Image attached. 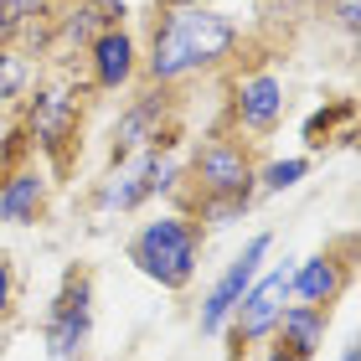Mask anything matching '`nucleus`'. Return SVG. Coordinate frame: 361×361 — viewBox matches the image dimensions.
Masks as SVG:
<instances>
[{"label": "nucleus", "instance_id": "obj_22", "mask_svg": "<svg viewBox=\"0 0 361 361\" xmlns=\"http://www.w3.org/2000/svg\"><path fill=\"white\" fill-rule=\"evenodd\" d=\"M21 31H26L21 21H11V16L0 11V52H6V47H16V37H21Z\"/></svg>", "mask_w": 361, "mask_h": 361}, {"label": "nucleus", "instance_id": "obj_7", "mask_svg": "<svg viewBox=\"0 0 361 361\" xmlns=\"http://www.w3.org/2000/svg\"><path fill=\"white\" fill-rule=\"evenodd\" d=\"M160 16L171 21L180 52H186V62H191V73L222 68V62L238 52V42H243L238 21L227 11H217V6H186V11H160Z\"/></svg>", "mask_w": 361, "mask_h": 361}, {"label": "nucleus", "instance_id": "obj_12", "mask_svg": "<svg viewBox=\"0 0 361 361\" xmlns=\"http://www.w3.org/2000/svg\"><path fill=\"white\" fill-rule=\"evenodd\" d=\"M351 284V253L341 258V253H310L300 258V264L289 269V300L294 305H320V310H331L341 294H346Z\"/></svg>", "mask_w": 361, "mask_h": 361}, {"label": "nucleus", "instance_id": "obj_17", "mask_svg": "<svg viewBox=\"0 0 361 361\" xmlns=\"http://www.w3.org/2000/svg\"><path fill=\"white\" fill-rule=\"evenodd\" d=\"M305 176H310V155H279V160H264V166H258L253 191L258 196H284V191L300 186Z\"/></svg>", "mask_w": 361, "mask_h": 361}, {"label": "nucleus", "instance_id": "obj_5", "mask_svg": "<svg viewBox=\"0 0 361 361\" xmlns=\"http://www.w3.org/2000/svg\"><path fill=\"white\" fill-rule=\"evenodd\" d=\"M180 176L191 186H180L176 196H253V180H258V160L248 150V140H233V135H212L191 150V160L180 166Z\"/></svg>", "mask_w": 361, "mask_h": 361}, {"label": "nucleus", "instance_id": "obj_13", "mask_svg": "<svg viewBox=\"0 0 361 361\" xmlns=\"http://www.w3.org/2000/svg\"><path fill=\"white\" fill-rule=\"evenodd\" d=\"M47 202H52V176H47L37 160H21L0 176V222L6 227H31L42 222Z\"/></svg>", "mask_w": 361, "mask_h": 361}, {"label": "nucleus", "instance_id": "obj_6", "mask_svg": "<svg viewBox=\"0 0 361 361\" xmlns=\"http://www.w3.org/2000/svg\"><path fill=\"white\" fill-rule=\"evenodd\" d=\"M269 253H274V233H253L248 243H243V253H233V264L212 279V289L202 294V310H196V331H202V341H222L227 315H233L238 300L248 294L258 269L269 264Z\"/></svg>", "mask_w": 361, "mask_h": 361}, {"label": "nucleus", "instance_id": "obj_1", "mask_svg": "<svg viewBox=\"0 0 361 361\" xmlns=\"http://www.w3.org/2000/svg\"><path fill=\"white\" fill-rule=\"evenodd\" d=\"M202 248H207V233L186 212H155L150 222H140V233L129 238L124 253L150 284H160L166 294H180L191 289L196 269H202Z\"/></svg>", "mask_w": 361, "mask_h": 361}, {"label": "nucleus", "instance_id": "obj_8", "mask_svg": "<svg viewBox=\"0 0 361 361\" xmlns=\"http://www.w3.org/2000/svg\"><path fill=\"white\" fill-rule=\"evenodd\" d=\"M289 305V264H269L258 269V279L248 284V294L238 300V310L227 315V341L233 346H264V341L274 336V320L279 310Z\"/></svg>", "mask_w": 361, "mask_h": 361}, {"label": "nucleus", "instance_id": "obj_9", "mask_svg": "<svg viewBox=\"0 0 361 361\" xmlns=\"http://www.w3.org/2000/svg\"><path fill=\"white\" fill-rule=\"evenodd\" d=\"M171 109H176L171 88H155V83L129 98V104L119 109V119H114V135H109V140H114V160H124V155H135V150H150V145L176 150Z\"/></svg>", "mask_w": 361, "mask_h": 361}, {"label": "nucleus", "instance_id": "obj_21", "mask_svg": "<svg viewBox=\"0 0 361 361\" xmlns=\"http://www.w3.org/2000/svg\"><path fill=\"white\" fill-rule=\"evenodd\" d=\"M16 310V264H11V253L0 248V320H6Z\"/></svg>", "mask_w": 361, "mask_h": 361}, {"label": "nucleus", "instance_id": "obj_3", "mask_svg": "<svg viewBox=\"0 0 361 361\" xmlns=\"http://www.w3.org/2000/svg\"><path fill=\"white\" fill-rule=\"evenodd\" d=\"M88 346H93V274L68 269L42 310V351L47 361H83Z\"/></svg>", "mask_w": 361, "mask_h": 361}, {"label": "nucleus", "instance_id": "obj_16", "mask_svg": "<svg viewBox=\"0 0 361 361\" xmlns=\"http://www.w3.org/2000/svg\"><path fill=\"white\" fill-rule=\"evenodd\" d=\"M253 212V196H186V217L202 233H227Z\"/></svg>", "mask_w": 361, "mask_h": 361}, {"label": "nucleus", "instance_id": "obj_20", "mask_svg": "<svg viewBox=\"0 0 361 361\" xmlns=\"http://www.w3.org/2000/svg\"><path fill=\"white\" fill-rule=\"evenodd\" d=\"M325 11L336 16V26L346 31V37H356V31H361V0H325Z\"/></svg>", "mask_w": 361, "mask_h": 361}, {"label": "nucleus", "instance_id": "obj_11", "mask_svg": "<svg viewBox=\"0 0 361 361\" xmlns=\"http://www.w3.org/2000/svg\"><path fill=\"white\" fill-rule=\"evenodd\" d=\"M83 52H88V88L93 93H119L140 78V42L129 26H104Z\"/></svg>", "mask_w": 361, "mask_h": 361}, {"label": "nucleus", "instance_id": "obj_15", "mask_svg": "<svg viewBox=\"0 0 361 361\" xmlns=\"http://www.w3.org/2000/svg\"><path fill=\"white\" fill-rule=\"evenodd\" d=\"M104 26H124V6L119 0H78L68 16H57L62 47H88Z\"/></svg>", "mask_w": 361, "mask_h": 361}, {"label": "nucleus", "instance_id": "obj_2", "mask_svg": "<svg viewBox=\"0 0 361 361\" xmlns=\"http://www.w3.org/2000/svg\"><path fill=\"white\" fill-rule=\"evenodd\" d=\"M180 160L166 145H150V150H135L124 160H114V171L93 186V212L98 217H124V212L150 207L155 196H176L180 191Z\"/></svg>", "mask_w": 361, "mask_h": 361}, {"label": "nucleus", "instance_id": "obj_14", "mask_svg": "<svg viewBox=\"0 0 361 361\" xmlns=\"http://www.w3.org/2000/svg\"><path fill=\"white\" fill-rule=\"evenodd\" d=\"M325 336H331V310H320V305H284L279 310V320H274V346L284 351L289 361H315L320 346H325Z\"/></svg>", "mask_w": 361, "mask_h": 361}, {"label": "nucleus", "instance_id": "obj_4", "mask_svg": "<svg viewBox=\"0 0 361 361\" xmlns=\"http://www.w3.org/2000/svg\"><path fill=\"white\" fill-rule=\"evenodd\" d=\"M78 129H83V98L68 83H31L26 93V119H21V135L37 155H47L52 166H68L73 145H78Z\"/></svg>", "mask_w": 361, "mask_h": 361}, {"label": "nucleus", "instance_id": "obj_19", "mask_svg": "<svg viewBox=\"0 0 361 361\" xmlns=\"http://www.w3.org/2000/svg\"><path fill=\"white\" fill-rule=\"evenodd\" d=\"M0 11H6L11 21H21V26H31V21H42V16L52 11V0H0Z\"/></svg>", "mask_w": 361, "mask_h": 361}, {"label": "nucleus", "instance_id": "obj_24", "mask_svg": "<svg viewBox=\"0 0 361 361\" xmlns=\"http://www.w3.org/2000/svg\"><path fill=\"white\" fill-rule=\"evenodd\" d=\"M336 361H361V351H356V341H346V351H341Z\"/></svg>", "mask_w": 361, "mask_h": 361}, {"label": "nucleus", "instance_id": "obj_25", "mask_svg": "<svg viewBox=\"0 0 361 361\" xmlns=\"http://www.w3.org/2000/svg\"><path fill=\"white\" fill-rule=\"evenodd\" d=\"M264 361H289V356L279 351V346H269V351H264Z\"/></svg>", "mask_w": 361, "mask_h": 361}, {"label": "nucleus", "instance_id": "obj_18", "mask_svg": "<svg viewBox=\"0 0 361 361\" xmlns=\"http://www.w3.org/2000/svg\"><path fill=\"white\" fill-rule=\"evenodd\" d=\"M37 83V62H31L21 47H6L0 52V104H21Z\"/></svg>", "mask_w": 361, "mask_h": 361}, {"label": "nucleus", "instance_id": "obj_23", "mask_svg": "<svg viewBox=\"0 0 361 361\" xmlns=\"http://www.w3.org/2000/svg\"><path fill=\"white\" fill-rule=\"evenodd\" d=\"M160 11H186V6H207V0H155Z\"/></svg>", "mask_w": 361, "mask_h": 361}, {"label": "nucleus", "instance_id": "obj_10", "mask_svg": "<svg viewBox=\"0 0 361 361\" xmlns=\"http://www.w3.org/2000/svg\"><path fill=\"white\" fill-rule=\"evenodd\" d=\"M284 109H289V88L274 68H253V73H238L233 78V129L238 135H253V140H269L279 124H284Z\"/></svg>", "mask_w": 361, "mask_h": 361}]
</instances>
